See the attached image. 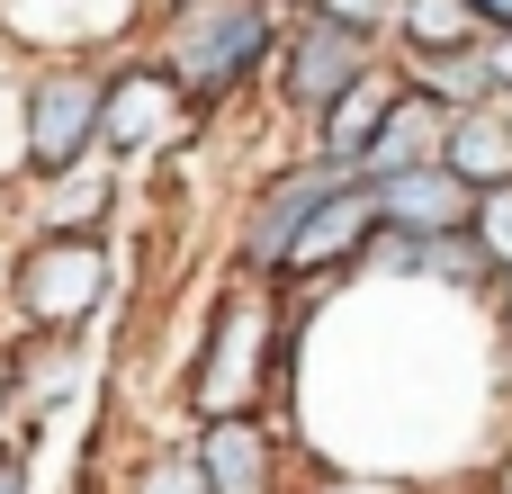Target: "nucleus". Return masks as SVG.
I'll return each instance as SVG.
<instances>
[{"mask_svg": "<svg viewBox=\"0 0 512 494\" xmlns=\"http://www.w3.org/2000/svg\"><path fill=\"white\" fill-rule=\"evenodd\" d=\"M261 54H270V9L261 0H180L171 27H162L153 72L189 99H225L261 72Z\"/></svg>", "mask_w": 512, "mask_h": 494, "instance_id": "obj_1", "label": "nucleus"}, {"mask_svg": "<svg viewBox=\"0 0 512 494\" xmlns=\"http://www.w3.org/2000/svg\"><path fill=\"white\" fill-rule=\"evenodd\" d=\"M18 117H27V126H18V153H27V171L63 180V171L90 153V135H99V72H81V63H63V72H36Z\"/></svg>", "mask_w": 512, "mask_h": 494, "instance_id": "obj_2", "label": "nucleus"}, {"mask_svg": "<svg viewBox=\"0 0 512 494\" xmlns=\"http://www.w3.org/2000/svg\"><path fill=\"white\" fill-rule=\"evenodd\" d=\"M279 81H288V108H297V117H324L342 90H360V81H369V36L315 9V18L279 45Z\"/></svg>", "mask_w": 512, "mask_h": 494, "instance_id": "obj_3", "label": "nucleus"}, {"mask_svg": "<svg viewBox=\"0 0 512 494\" xmlns=\"http://www.w3.org/2000/svg\"><path fill=\"white\" fill-rule=\"evenodd\" d=\"M189 468H198L207 494H279V450H270V432L252 414H216Z\"/></svg>", "mask_w": 512, "mask_h": 494, "instance_id": "obj_4", "label": "nucleus"}, {"mask_svg": "<svg viewBox=\"0 0 512 494\" xmlns=\"http://www.w3.org/2000/svg\"><path fill=\"white\" fill-rule=\"evenodd\" d=\"M99 288H108L99 243H54V252H36L27 279H18V297H27L36 324H81V315L99 306Z\"/></svg>", "mask_w": 512, "mask_h": 494, "instance_id": "obj_5", "label": "nucleus"}, {"mask_svg": "<svg viewBox=\"0 0 512 494\" xmlns=\"http://www.w3.org/2000/svg\"><path fill=\"white\" fill-rule=\"evenodd\" d=\"M378 189V225L387 234H450L477 198L441 171V162H414V171H387V180H369Z\"/></svg>", "mask_w": 512, "mask_h": 494, "instance_id": "obj_6", "label": "nucleus"}, {"mask_svg": "<svg viewBox=\"0 0 512 494\" xmlns=\"http://www.w3.org/2000/svg\"><path fill=\"white\" fill-rule=\"evenodd\" d=\"M369 225H378V189H369V180H360V189L342 180V189H333V198L288 234L279 261H288V270H333V261H351V252L369 243Z\"/></svg>", "mask_w": 512, "mask_h": 494, "instance_id": "obj_7", "label": "nucleus"}, {"mask_svg": "<svg viewBox=\"0 0 512 494\" xmlns=\"http://www.w3.org/2000/svg\"><path fill=\"white\" fill-rule=\"evenodd\" d=\"M333 189H342V171H333V162H315V171H288V180L261 198V216L243 225V261H252V270H261V261H279V252H288V234H297V225H306V216H315Z\"/></svg>", "mask_w": 512, "mask_h": 494, "instance_id": "obj_8", "label": "nucleus"}, {"mask_svg": "<svg viewBox=\"0 0 512 494\" xmlns=\"http://www.w3.org/2000/svg\"><path fill=\"white\" fill-rule=\"evenodd\" d=\"M441 171L477 198V189H512V126L504 117H450V135H441Z\"/></svg>", "mask_w": 512, "mask_h": 494, "instance_id": "obj_9", "label": "nucleus"}, {"mask_svg": "<svg viewBox=\"0 0 512 494\" xmlns=\"http://www.w3.org/2000/svg\"><path fill=\"white\" fill-rule=\"evenodd\" d=\"M99 126H108L117 144H153V135L171 126V81H162L153 63H135V72H99Z\"/></svg>", "mask_w": 512, "mask_h": 494, "instance_id": "obj_10", "label": "nucleus"}, {"mask_svg": "<svg viewBox=\"0 0 512 494\" xmlns=\"http://www.w3.org/2000/svg\"><path fill=\"white\" fill-rule=\"evenodd\" d=\"M441 135H450V108L441 99H396L387 117H378V135H369V162H378V180L387 171H414V162H441Z\"/></svg>", "mask_w": 512, "mask_h": 494, "instance_id": "obj_11", "label": "nucleus"}, {"mask_svg": "<svg viewBox=\"0 0 512 494\" xmlns=\"http://www.w3.org/2000/svg\"><path fill=\"white\" fill-rule=\"evenodd\" d=\"M252 360H261V315H225V333H216V351H207V369H198V405L207 414H243V396H252Z\"/></svg>", "mask_w": 512, "mask_h": 494, "instance_id": "obj_12", "label": "nucleus"}, {"mask_svg": "<svg viewBox=\"0 0 512 494\" xmlns=\"http://www.w3.org/2000/svg\"><path fill=\"white\" fill-rule=\"evenodd\" d=\"M378 117H387V99H378V81H360V90H342L333 108H324V162L342 171V162H360L369 153V135H378Z\"/></svg>", "mask_w": 512, "mask_h": 494, "instance_id": "obj_13", "label": "nucleus"}, {"mask_svg": "<svg viewBox=\"0 0 512 494\" xmlns=\"http://www.w3.org/2000/svg\"><path fill=\"white\" fill-rule=\"evenodd\" d=\"M459 27H468V9H459V0H414V9H405L414 54H450V45H459Z\"/></svg>", "mask_w": 512, "mask_h": 494, "instance_id": "obj_14", "label": "nucleus"}, {"mask_svg": "<svg viewBox=\"0 0 512 494\" xmlns=\"http://www.w3.org/2000/svg\"><path fill=\"white\" fill-rule=\"evenodd\" d=\"M468 216H477V225H468V234H477V252H486L495 270H512V189H477V207H468Z\"/></svg>", "mask_w": 512, "mask_h": 494, "instance_id": "obj_15", "label": "nucleus"}, {"mask_svg": "<svg viewBox=\"0 0 512 494\" xmlns=\"http://www.w3.org/2000/svg\"><path fill=\"white\" fill-rule=\"evenodd\" d=\"M396 9H405V0H324V18H342V27H360V36H369L378 18H396Z\"/></svg>", "mask_w": 512, "mask_h": 494, "instance_id": "obj_16", "label": "nucleus"}, {"mask_svg": "<svg viewBox=\"0 0 512 494\" xmlns=\"http://www.w3.org/2000/svg\"><path fill=\"white\" fill-rule=\"evenodd\" d=\"M135 494H207V486H198V468H189V459H171V468H153Z\"/></svg>", "mask_w": 512, "mask_h": 494, "instance_id": "obj_17", "label": "nucleus"}, {"mask_svg": "<svg viewBox=\"0 0 512 494\" xmlns=\"http://www.w3.org/2000/svg\"><path fill=\"white\" fill-rule=\"evenodd\" d=\"M468 18H495V27H512V0H459Z\"/></svg>", "mask_w": 512, "mask_h": 494, "instance_id": "obj_18", "label": "nucleus"}, {"mask_svg": "<svg viewBox=\"0 0 512 494\" xmlns=\"http://www.w3.org/2000/svg\"><path fill=\"white\" fill-rule=\"evenodd\" d=\"M0 494H27V459H0Z\"/></svg>", "mask_w": 512, "mask_h": 494, "instance_id": "obj_19", "label": "nucleus"}, {"mask_svg": "<svg viewBox=\"0 0 512 494\" xmlns=\"http://www.w3.org/2000/svg\"><path fill=\"white\" fill-rule=\"evenodd\" d=\"M486 63H495V81H512V45H504V54H486Z\"/></svg>", "mask_w": 512, "mask_h": 494, "instance_id": "obj_20", "label": "nucleus"}]
</instances>
